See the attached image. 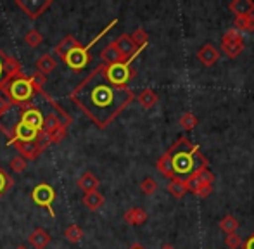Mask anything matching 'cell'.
I'll use <instances>...</instances> for the list:
<instances>
[{
    "mask_svg": "<svg viewBox=\"0 0 254 249\" xmlns=\"http://www.w3.org/2000/svg\"><path fill=\"white\" fill-rule=\"evenodd\" d=\"M106 64L97 66L71 92V101L99 128H107L135 99L128 87H114L104 76Z\"/></svg>",
    "mask_w": 254,
    "mask_h": 249,
    "instance_id": "obj_1",
    "label": "cell"
},
{
    "mask_svg": "<svg viewBox=\"0 0 254 249\" xmlns=\"http://www.w3.org/2000/svg\"><path fill=\"white\" fill-rule=\"evenodd\" d=\"M164 154L171 166L173 179L189 180L194 173L207 168V158L201 152V147L192 144L187 137H180Z\"/></svg>",
    "mask_w": 254,
    "mask_h": 249,
    "instance_id": "obj_2",
    "label": "cell"
},
{
    "mask_svg": "<svg viewBox=\"0 0 254 249\" xmlns=\"http://www.w3.org/2000/svg\"><path fill=\"white\" fill-rule=\"evenodd\" d=\"M116 23H118V21L114 19L113 23H109V24H107V26L104 28V30L101 31V33H99L97 37H95L94 40H92L88 45H80V47L73 49V51H71L69 54H67L66 58H64V62H66L67 66H69L73 71H76V73H78V71H83L85 67L88 66V62H90V49L94 47V45H95V42H99V40H101V38L104 37V35H106L107 31H109L111 28H113Z\"/></svg>",
    "mask_w": 254,
    "mask_h": 249,
    "instance_id": "obj_3",
    "label": "cell"
},
{
    "mask_svg": "<svg viewBox=\"0 0 254 249\" xmlns=\"http://www.w3.org/2000/svg\"><path fill=\"white\" fill-rule=\"evenodd\" d=\"M2 94L9 99L12 104H17V106H24L28 101H31L35 95V90L30 83V78L26 74L23 76H17L14 80H10L7 83V87L2 90Z\"/></svg>",
    "mask_w": 254,
    "mask_h": 249,
    "instance_id": "obj_4",
    "label": "cell"
},
{
    "mask_svg": "<svg viewBox=\"0 0 254 249\" xmlns=\"http://www.w3.org/2000/svg\"><path fill=\"white\" fill-rule=\"evenodd\" d=\"M104 76L114 87H127V83L135 76V71L131 69V61L120 62V64H111V66L104 67Z\"/></svg>",
    "mask_w": 254,
    "mask_h": 249,
    "instance_id": "obj_5",
    "label": "cell"
},
{
    "mask_svg": "<svg viewBox=\"0 0 254 249\" xmlns=\"http://www.w3.org/2000/svg\"><path fill=\"white\" fill-rule=\"evenodd\" d=\"M23 74H24L23 66L19 64V61L0 51V92L7 87V83L10 80H14L17 76H23Z\"/></svg>",
    "mask_w": 254,
    "mask_h": 249,
    "instance_id": "obj_6",
    "label": "cell"
},
{
    "mask_svg": "<svg viewBox=\"0 0 254 249\" xmlns=\"http://www.w3.org/2000/svg\"><path fill=\"white\" fill-rule=\"evenodd\" d=\"M242 51H244V37L241 31H237L235 28L225 31L223 38H221V52L228 59H235L241 56Z\"/></svg>",
    "mask_w": 254,
    "mask_h": 249,
    "instance_id": "obj_7",
    "label": "cell"
},
{
    "mask_svg": "<svg viewBox=\"0 0 254 249\" xmlns=\"http://www.w3.org/2000/svg\"><path fill=\"white\" fill-rule=\"evenodd\" d=\"M31 199H33L35 204L42 206V208H47L51 216H56V211L52 208V202L56 199V190L49 184H38L37 187L31 192Z\"/></svg>",
    "mask_w": 254,
    "mask_h": 249,
    "instance_id": "obj_8",
    "label": "cell"
},
{
    "mask_svg": "<svg viewBox=\"0 0 254 249\" xmlns=\"http://www.w3.org/2000/svg\"><path fill=\"white\" fill-rule=\"evenodd\" d=\"M16 5L30 19H38L52 5V0H16Z\"/></svg>",
    "mask_w": 254,
    "mask_h": 249,
    "instance_id": "obj_9",
    "label": "cell"
},
{
    "mask_svg": "<svg viewBox=\"0 0 254 249\" xmlns=\"http://www.w3.org/2000/svg\"><path fill=\"white\" fill-rule=\"evenodd\" d=\"M113 44L116 45V49L120 51V54L123 56L127 61H133V59L142 52V49H138L137 45L133 44V40L130 38V35H127V33L120 35Z\"/></svg>",
    "mask_w": 254,
    "mask_h": 249,
    "instance_id": "obj_10",
    "label": "cell"
},
{
    "mask_svg": "<svg viewBox=\"0 0 254 249\" xmlns=\"http://www.w3.org/2000/svg\"><path fill=\"white\" fill-rule=\"evenodd\" d=\"M9 145H14L16 147V151L19 152L21 158H24L28 161H33V159H37L38 156L44 152V147H42L40 144H38V140L35 142H9Z\"/></svg>",
    "mask_w": 254,
    "mask_h": 249,
    "instance_id": "obj_11",
    "label": "cell"
},
{
    "mask_svg": "<svg viewBox=\"0 0 254 249\" xmlns=\"http://www.w3.org/2000/svg\"><path fill=\"white\" fill-rule=\"evenodd\" d=\"M40 135V131L35 130L30 124H24L21 122H17L14 124V131H12V140L9 142H35Z\"/></svg>",
    "mask_w": 254,
    "mask_h": 249,
    "instance_id": "obj_12",
    "label": "cell"
},
{
    "mask_svg": "<svg viewBox=\"0 0 254 249\" xmlns=\"http://www.w3.org/2000/svg\"><path fill=\"white\" fill-rule=\"evenodd\" d=\"M21 123L30 124L35 130L42 131V124H44V115H42L40 109L37 108H28V106H23V113H21Z\"/></svg>",
    "mask_w": 254,
    "mask_h": 249,
    "instance_id": "obj_13",
    "label": "cell"
},
{
    "mask_svg": "<svg viewBox=\"0 0 254 249\" xmlns=\"http://www.w3.org/2000/svg\"><path fill=\"white\" fill-rule=\"evenodd\" d=\"M213 182H214V175L207 168H204V170H201V172L194 173L190 179L185 180V184H187V188L190 192L197 190V188L202 187V186H213Z\"/></svg>",
    "mask_w": 254,
    "mask_h": 249,
    "instance_id": "obj_14",
    "label": "cell"
},
{
    "mask_svg": "<svg viewBox=\"0 0 254 249\" xmlns=\"http://www.w3.org/2000/svg\"><path fill=\"white\" fill-rule=\"evenodd\" d=\"M197 59L202 66L211 67L218 62V59H220V51H218L216 47H213L211 44H206L197 51Z\"/></svg>",
    "mask_w": 254,
    "mask_h": 249,
    "instance_id": "obj_15",
    "label": "cell"
},
{
    "mask_svg": "<svg viewBox=\"0 0 254 249\" xmlns=\"http://www.w3.org/2000/svg\"><path fill=\"white\" fill-rule=\"evenodd\" d=\"M228 9L235 14V17H248L254 14V2L253 0H234L228 3Z\"/></svg>",
    "mask_w": 254,
    "mask_h": 249,
    "instance_id": "obj_16",
    "label": "cell"
},
{
    "mask_svg": "<svg viewBox=\"0 0 254 249\" xmlns=\"http://www.w3.org/2000/svg\"><path fill=\"white\" fill-rule=\"evenodd\" d=\"M149 215L145 209L142 208H130L127 213L123 215V220L128 223V225H133V227H138V225H144L147 222Z\"/></svg>",
    "mask_w": 254,
    "mask_h": 249,
    "instance_id": "obj_17",
    "label": "cell"
},
{
    "mask_svg": "<svg viewBox=\"0 0 254 249\" xmlns=\"http://www.w3.org/2000/svg\"><path fill=\"white\" fill-rule=\"evenodd\" d=\"M80 45H81V44L76 40V38L71 37V35H67V37H64L63 40H61L59 44L56 45V49H54V51H56V54L59 56V58L64 61V58H66V56L69 54V52L73 51V49L80 47Z\"/></svg>",
    "mask_w": 254,
    "mask_h": 249,
    "instance_id": "obj_18",
    "label": "cell"
},
{
    "mask_svg": "<svg viewBox=\"0 0 254 249\" xmlns=\"http://www.w3.org/2000/svg\"><path fill=\"white\" fill-rule=\"evenodd\" d=\"M28 239H30V244L35 249H45L51 244V236H49V232L44 229H35L33 232L28 236Z\"/></svg>",
    "mask_w": 254,
    "mask_h": 249,
    "instance_id": "obj_19",
    "label": "cell"
},
{
    "mask_svg": "<svg viewBox=\"0 0 254 249\" xmlns=\"http://www.w3.org/2000/svg\"><path fill=\"white\" fill-rule=\"evenodd\" d=\"M101 58L104 59V64L111 66V64H120V62H128L123 56L120 54V51L116 49L114 44H109L104 47V51L101 52Z\"/></svg>",
    "mask_w": 254,
    "mask_h": 249,
    "instance_id": "obj_20",
    "label": "cell"
},
{
    "mask_svg": "<svg viewBox=\"0 0 254 249\" xmlns=\"http://www.w3.org/2000/svg\"><path fill=\"white\" fill-rule=\"evenodd\" d=\"M78 187L87 194V192H92V190H97L99 186H101V180L94 175L92 172H85L83 175L78 179Z\"/></svg>",
    "mask_w": 254,
    "mask_h": 249,
    "instance_id": "obj_21",
    "label": "cell"
},
{
    "mask_svg": "<svg viewBox=\"0 0 254 249\" xmlns=\"http://www.w3.org/2000/svg\"><path fill=\"white\" fill-rule=\"evenodd\" d=\"M104 202H106V199H104V195L99 190L87 192V194L83 195L85 208H88L90 211H97V209H101L104 206Z\"/></svg>",
    "mask_w": 254,
    "mask_h": 249,
    "instance_id": "obj_22",
    "label": "cell"
},
{
    "mask_svg": "<svg viewBox=\"0 0 254 249\" xmlns=\"http://www.w3.org/2000/svg\"><path fill=\"white\" fill-rule=\"evenodd\" d=\"M135 99L140 102V106L144 109H152L154 106L157 104V101H159V97H157V94L152 90V88H145V90H142Z\"/></svg>",
    "mask_w": 254,
    "mask_h": 249,
    "instance_id": "obj_23",
    "label": "cell"
},
{
    "mask_svg": "<svg viewBox=\"0 0 254 249\" xmlns=\"http://www.w3.org/2000/svg\"><path fill=\"white\" fill-rule=\"evenodd\" d=\"M56 64H57L56 59H54L51 54H44L37 61V71L44 74V76H47V74H51L52 71L56 69Z\"/></svg>",
    "mask_w": 254,
    "mask_h": 249,
    "instance_id": "obj_24",
    "label": "cell"
},
{
    "mask_svg": "<svg viewBox=\"0 0 254 249\" xmlns=\"http://www.w3.org/2000/svg\"><path fill=\"white\" fill-rule=\"evenodd\" d=\"M168 192H170L175 199H182L189 192V188L184 180L173 179V180H170V184H168Z\"/></svg>",
    "mask_w": 254,
    "mask_h": 249,
    "instance_id": "obj_25",
    "label": "cell"
},
{
    "mask_svg": "<svg viewBox=\"0 0 254 249\" xmlns=\"http://www.w3.org/2000/svg\"><path fill=\"white\" fill-rule=\"evenodd\" d=\"M234 28L237 31H246V33H253L254 31V14L248 17H235L234 19Z\"/></svg>",
    "mask_w": 254,
    "mask_h": 249,
    "instance_id": "obj_26",
    "label": "cell"
},
{
    "mask_svg": "<svg viewBox=\"0 0 254 249\" xmlns=\"http://www.w3.org/2000/svg\"><path fill=\"white\" fill-rule=\"evenodd\" d=\"M64 237H66V241H69L71 244H76L83 239V230H81L76 223H71V225L64 230Z\"/></svg>",
    "mask_w": 254,
    "mask_h": 249,
    "instance_id": "obj_27",
    "label": "cell"
},
{
    "mask_svg": "<svg viewBox=\"0 0 254 249\" xmlns=\"http://www.w3.org/2000/svg\"><path fill=\"white\" fill-rule=\"evenodd\" d=\"M220 229L223 230L227 236H228V234H235V230L239 229L237 218H235V216H232V215L223 216V218L220 220Z\"/></svg>",
    "mask_w": 254,
    "mask_h": 249,
    "instance_id": "obj_28",
    "label": "cell"
},
{
    "mask_svg": "<svg viewBox=\"0 0 254 249\" xmlns=\"http://www.w3.org/2000/svg\"><path fill=\"white\" fill-rule=\"evenodd\" d=\"M12 186H14L12 177H10L9 173H7L2 166H0V199H2L3 195H5L10 188H12Z\"/></svg>",
    "mask_w": 254,
    "mask_h": 249,
    "instance_id": "obj_29",
    "label": "cell"
},
{
    "mask_svg": "<svg viewBox=\"0 0 254 249\" xmlns=\"http://www.w3.org/2000/svg\"><path fill=\"white\" fill-rule=\"evenodd\" d=\"M197 123H199L197 116H195L194 113H190V111L184 113V115L180 116V124H182V128H184L185 131L194 130V128L197 126Z\"/></svg>",
    "mask_w": 254,
    "mask_h": 249,
    "instance_id": "obj_30",
    "label": "cell"
},
{
    "mask_svg": "<svg viewBox=\"0 0 254 249\" xmlns=\"http://www.w3.org/2000/svg\"><path fill=\"white\" fill-rule=\"evenodd\" d=\"M24 42H26L28 47L37 49V47H40V45H42V42H44V37H42L40 31H37V30H30L26 35H24Z\"/></svg>",
    "mask_w": 254,
    "mask_h": 249,
    "instance_id": "obj_31",
    "label": "cell"
},
{
    "mask_svg": "<svg viewBox=\"0 0 254 249\" xmlns=\"http://www.w3.org/2000/svg\"><path fill=\"white\" fill-rule=\"evenodd\" d=\"M130 38L133 40V44L137 45L138 49H142V51H144V47L149 44V35L145 33L144 28H137V30L133 31V35H130Z\"/></svg>",
    "mask_w": 254,
    "mask_h": 249,
    "instance_id": "obj_32",
    "label": "cell"
},
{
    "mask_svg": "<svg viewBox=\"0 0 254 249\" xmlns=\"http://www.w3.org/2000/svg\"><path fill=\"white\" fill-rule=\"evenodd\" d=\"M45 81H47V76H44V74L38 73V71H35V73L31 74V76H30V83H31V87H33L35 94H44Z\"/></svg>",
    "mask_w": 254,
    "mask_h": 249,
    "instance_id": "obj_33",
    "label": "cell"
},
{
    "mask_svg": "<svg viewBox=\"0 0 254 249\" xmlns=\"http://www.w3.org/2000/svg\"><path fill=\"white\" fill-rule=\"evenodd\" d=\"M61 124L59 122H57V116L54 115V113H51V115H47L44 118V124H42V131L44 133H51L52 130H56V128H59Z\"/></svg>",
    "mask_w": 254,
    "mask_h": 249,
    "instance_id": "obj_34",
    "label": "cell"
},
{
    "mask_svg": "<svg viewBox=\"0 0 254 249\" xmlns=\"http://www.w3.org/2000/svg\"><path fill=\"white\" fill-rule=\"evenodd\" d=\"M66 133H67V130H66V128H63V126L52 130L51 133H47L49 144H59V142H63L64 138H66Z\"/></svg>",
    "mask_w": 254,
    "mask_h": 249,
    "instance_id": "obj_35",
    "label": "cell"
},
{
    "mask_svg": "<svg viewBox=\"0 0 254 249\" xmlns=\"http://www.w3.org/2000/svg\"><path fill=\"white\" fill-rule=\"evenodd\" d=\"M140 190L144 192L145 195H152L154 192L157 190V182L154 179H151V177H147V179H144L140 182Z\"/></svg>",
    "mask_w": 254,
    "mask_h": 249,
    "instance_id": "obj_36",
    "label": "cell"
},
{
    "mask_svg": "<svg viewBox=\"0 0 254 249\" xmlns=\"http://www.w3.org/2000/svg\"><path fill=\"white\" fill-rule=\"evenodd\" d=\"M10 170L12 172H16V173H23L24 170H26V166H28V161L24 158H21V156H14L12 159H10Z\"/></svg>",
    "mask_w": 254,
    "mask_h": 249,
    "instance_id": "obj_37",
    "label": "cell"
},
{
    "mask_svg": "<svg viewBox=\"0 0 254 249\" xmlns=\"http://www.w3.org/2000/svg\"><path fill=\"white\" fill-rule=\"evenodd\" d=\"M225 246L228 249H237L242 246V239L237 234H228V236L225 237Z\"/></svg>",
    "mask_w": 254,
    "mask_h": 249,
    "instance_id": "obj_38",
    "label": "cell"
},
{
    "mask_svg": "<svg viewBox=\"0 0 254 249\" xmlns=\"http://www.w3.org/2000/svg\"><path fill=\"white\" fill-rule=\"evenodd\" d=\"M12 108V102L9 101V99L5 97V95H0V116L2 115H5L7 111H9V109Z\"/></svg>",
    "mask_w": 254,
    "mask_h": 249,
    "instance_id": "obj_39",
    "label": "cell"
},
{
    "mask_svg": "<svg viewBox=\"0 0 254 249\" xmlns=\"http://www.w3.org/2000/svg\"><path fill=\"white\" fill-rule=\"evenodd\" d=\"M211 192H213V186H202V187H199L197 190L192 192V194L197 195V197H207Z\"/></svg>",
    "mask_w": 254,
    "mask_h": 249,
    "instance_id": "obj_40",
    "label": "cell"
},
{
    "mask_svg": "<svg viewBox=\"0 0 254 249\" xmlns=\"http://www.w3.org/2000/svg\"><path fill=\"white\" fill-rule=\"evenodd\" d=\"M244 249H254V234L244 243Z\"/></svg>",
    "mask_w": 254,
    "mask_h": 249,
    "instance_id": "obj_41",
    "label": "cell"
},
{
    "mask_svg": "<svg viewBox=\"0 0 254 249\" xmlns=\"http://www.w3.org/2000/svg\"><path fill=\"white\" fill-rule=\"evenodd\" d=\"M161 249H175L173 246H171V244H164V246L163 248H161Z\"/></svg>",
    "mask_w": 254,
    "mask_h": 249,
    "instance_id": "obj_42",
    "label": "cell"
},
{
    "mask_svg": "<svg viewBox=\"0 0 254 249\" xmlns=\"http://www.w3.org/2000/svg\"><path fill=\"white\" fill-rule=\"evenodd\" d=\"M130 249H144V248H142L140 244H133V246H131Z\"/></svg>",
    "mask_w": 254,
    "mask_h": 249,
    "instance_id": "obj_43",
    "label": "cell"
},
{
    "mask_svg": "<svg viewBox=\"0 0 254 249\" xmlns=\"http://www.w3.org/2000/svg\"><path fill=\"white\" fill-rule=\"evenodd\" d=\"M16 249H28V248H26V246H17Z\"/></svg>",
    "mask_w": 254,
    "mask_h": 249,
    "instance_id": "obj_44",
    "label": "cell"
}]
</instances>
